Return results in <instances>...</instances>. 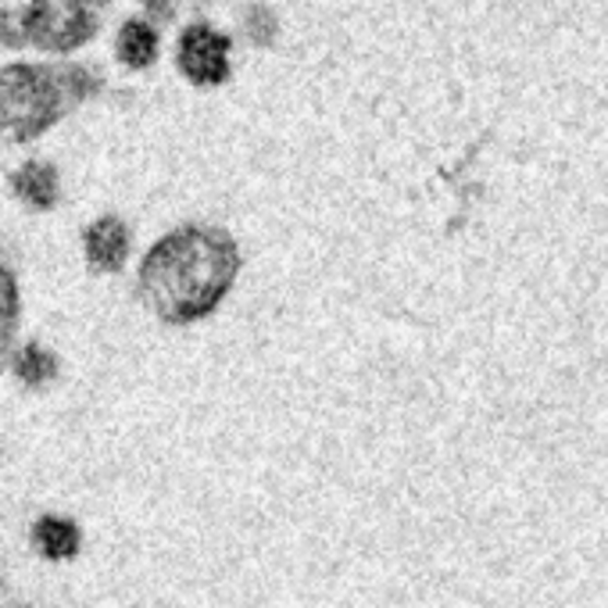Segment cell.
<instances>
[{
    "instance_id": "5b68a950",
    "label": "cell",
    "mask_w": 608,
    "mask_h": 608,
    "mask_svg": "<svg viewBox=\"0 0 608 608\" xmlns=\"http://www.w3.org/2000/svg\"><path fill=\"white\" fill-rule=\"evenodd\" d=\"M129 237L119 218H100L94 229H86V254L97 269H119L126 262Z\"/></svg>"
},
{
    "instance_id": "7a4b0ae2",
    "label": "cell",
    "mask_w": 608,
    "mask_h": 608,
    "mask_svg": "<svg viewBox=\"0 0 608 608\" xmlns=\"http://www.w3.org/2000/svg\"><path fill=\"white\" fill-rule=\"evenodd\" d=\"M61 75L50 69L11 64L0 72V126L15 140H29L47 129L64 108Z\"/></svg>"
},
{
    "instance_id": "277c9868",
    "label": "cell",
    "mask_w": 608,
    "mask_h": 608,
    "mask_svg": "<svg viewBox=\"0 0 608 608\" xmlns=\"http://www.w3.org/2000/svg\"><path fill=\"white\" fill-rule=\"evenodd\" d=\"M226 55H229V40L212 29H190L183 36V44H179V64H183V72L201 86L226 80V72H229Z\"/></svg>"
},
{
    "instance_id": "9c48e42d",
    "label": "cell",
    "mask_w": 608,
    "mask_h": 608,
    "mask_svg": "<svg viewBox=\"0 0 608 608\" xmlns=\"http://www.w3.org/2000/svg\"><path fill=\"white\" fill-rule=\"evenodd\" d=\"M55 369H58V361H55V355H47L44 347H25L19 358V377L25 383H44L55 377Z\"/></svg>"
},
{
    "instance_id": "52a82bcc",
    "label": "cell",
    "mask_w": 608,
    "mask_h": 608,
    "mask_svg": "<svg viewBox=\"0 0 608 608\" xmlns=\"http://www.w3.org/2000/svg\"><path fill=\"white\" fill-rule=\"evenodd\" d=\"M15 190H19V198H25L29 204H36V208H50V204H55V198H58L55 168L40 165V162L25 165L22 172L15 176Z\"/></svg>"
},
{
    "instance_id": "30bf717a",
    "label": "cell",
    "mask_w": 608,
    "mask_h": 608,
    "mask_svg": "<svg viewBox=\"0 0 608 608\" xmlns=\"http://www.w3.org/2000/svg\"><path fill=\"white\" fill-rule=\"evenodd\" d=\"M11 333H15V283L0 265V355L8 351Z\"/></svg>"
},
{
    "instance_id": "3957f363",
    "label": "cell",
    "mask_w": 608,
    "mask_h": 608,
    "mask_svg": "<svg viewBox=\"0 0 608 608\" xmlns=\"http://www.w3.org/2000/svg\"><path fill=\"white\" fill-rule=\"evenodd\" d=\"M25 33L47 50H72L94 33V19L80 0H36L25 11Z\"/></svg>"
},
{
    "instance_id": "6da1fadb",
    "label": "cell",
    "mask_w": 608,
    "mask_h": 608,
    "mask_svg": "<svg viewBox=\"0 0 608 608\" xmlns=\"http://www.w3.org/2000/svg\"><path fill=\"white\" fill-rule=\"evenodd\" d=\"M237 276V248L218 229H183L165 237L140 269L147 305L168 322H193L223 301Z\"/></svg>"
},
{
    "instance_id": "ba28073f",
    "label": "cell",
    "mask_w": 608,
    "mask_h": 608,
    "mask_svg": "<svg viewBox=\"0 0 608 608\" xmlns=\"http://www.w3.org/2000/svg\"><path fill=\"white\" fill-rule=\"evenodd\" d=\"M119 55H122L126 64H133V69H140V64H151L154 55H158V36H154L144 22H129L122 29Z\"/></svg>"
},
{
    "instance_id": "8992f818",
    "label": "cell",
    "mask_w": 608,
    "mask_h": 608,
    "mask_svg": "<svg viewBox=\"0 0 608 608\" xmlns=\"http://www.w3.org/2000/svg\"><path fill=\"white\" fill-rule=\"evenodd\" d=\"M33 540L47 559H72V555L80 551V529L69 520H58V515H47V520L36 523Z\"/></svg>"
}]
</instances>
